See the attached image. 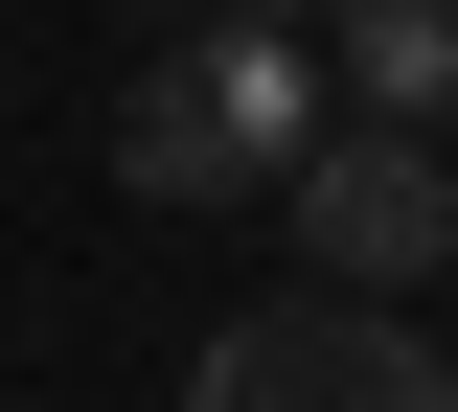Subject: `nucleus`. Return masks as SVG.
Segmentation results:
<instances>
[{"label": "nucleus", "instance_id": "obj_1", "mask_svg": "<svg viewBox=\"0 0 458 412\" xmlns=\"http://www.w3.org/2000/svg\"><path fill=\"white\" fill-rule=\"evenodd\" d=\"M344 69L298 46V23H161L138 46V92H114V183L138 206H276V161L321 138Z\"/></svg>", "mask_w": 458, "mask_h": 412}, {"label": "nucleus", "instance_id": "obj_2", "mask_svg": "<svg viewBox=\"0 0 458 412\" xmlns=\"http://www.w3.org/2000/svg\"><path fill=\"white\" fill-rule=\"evenodd\" d=\"M276 230H298V275H344V298H412L458 252V161H436V115H321L276 161Z\"/></svg>", "mask_w": 458, "mask_h": 412}, {"label": "nucleus", "instance_id": "obj_3", "mask_svg": "<svg viewBox=\"0 0 458 412\" xmlns=\"http://www.w3.org/2000/svg\"><path fill=\"white\" fill-rule=\"evenodd\" d=\"M436 390V344H412V298H252V321H207V366H183V412H412Z\"/></svg>", "mask_w": 458, "mask_h": 412}, {"label": "nucleus", "instance_id": "obj_4", "mask_svg": "<svg viewBox=\"0 0 458 412\" xmlns=\"http://www.w3.org/2000/svg\"><path fill=\"white\" fill-rule=\"evenodd\" d=\"M344 115H458V0H321Z\"/></svg>", "mask_w": 458, "mask_h": 412}, {"label": "nucleus", "instance_id": "obj_5", "mask_svg": "<svg viewBox=\"0 0 458 412\" xmlns=\"http://www.w3.org/2000/svg\"><path fill=\"white\" fill-rule=\"evenodd\" d=\"M161 23H321V0H161Z\"/></svg>", "mask_w": 458, "mask_h": 412}]
</instances>
